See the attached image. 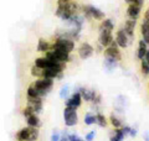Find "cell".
Segmentation results:
<instances>
[{
	"instance_id": "cell-26",
	"label": "cell",
	"mask_w": 149,
	"mask_h": 141,
	"mask_svg": "<svg viewBox=\"0 0 149 141\" xmlns=\"http://www.w3.org/2000/svg\"><path fill=\"white\" fill-rule=\"evenodd\" d=\"M141 70H142V73L144 74V76H148L149 74V63L146 59L141 61Z\"/></svg>"
},
{
	"instance_id": "cell-22",
	"label": "cell",
	"mask_w": 149,
	"mask_h": 141,
	"mask_svg": "<svg viewBox=\"0 0 149 141\" xmlns=\"http://www.w3.org/2000/svg\"><path fill=\"white\" fill-rule=\"evenodd\" d=\"M39 134L40 131L37 128H31L30 126V134H29V140L27 141H36L37 139H39Z\"/></svg>"
},
{
	"instance_id": "cell-36",
	"label": "cell",
	"mask_w": 149,
	"mask_h": 141,
	"mask_svg": "<svg viewBox=\"0 0 149 141\" xmlns=\"http://www.w3.org/2000/svg\"><path fill=\"white\" fill-rule=\"evenodd\" d=\"M96 51H97V52H103V51H104V47L102 46L101 44H98V45H97V48H96Z\"/></svg>"
},
{
	"instance_id": "cell-31",
	"label": "cell",
	"mask_w": 149,
	"mask_h": 141,
	"mask_svg": "<svg viewBox=\"0 0 149 141\" xmlns=\"http://www.w3.org/2000/svg\"><path fill=\"white\" fill-rule=\"evenodd\" d=\"M95 136H96V133H95V131H90V133L86 135L85 140H86V141H93V140H95Z\"/></svg>"
},
{
	"instance_id": "cell-11",
	"label": "cell",
	"mask_w": 149,
	"mask_h": 141,
	"mask_svg": "<svg viewBox=\"0 0 149 141\" xmlns=\"http://www.w3.org/2000/svg\"><path fill=\"white\" fill-rule=\"evenodd\" d=\"M88 10H90V14H91V19H95L97 21H102L103 19H106V14L97 6L88 5Z\"/></svg>"
},
{
	"instance_id": "cell-32",
	"label": "cell",
	"mask_w": 149,
	"mask_h": 141,
	"mask_svg": "<svg viewBox=\"0 0 149 141\" xmlns=\"http://www.w3.org/2000/svg\"><path fill=\"white\" fill-rule=\"evenodd\" d=\"M68 140H70V141H86V140H82V139H80L77 135H74V134H72V135H68Z\"/></svg>"
},
{
	"instance_id": "cell-13",
	"label": "cell",
	"mask_w": 149,
	"mask_h": 141,
	"mask_svg": "<svg viewBox=\"0 0 149 141\" xmlns=\"http://www.w3.org/2000/svg\"><path fill=\"white\" fill-rule=\"evenodd\" d=\"M80 94H81V97H82V99H85L86 102H92V99L95 98L96 95H97V93L93 91H88V89H86V88H80Z\"/></svg>"
},
{
	"instance_id": "cell-15",
	"label": "cell",
	"mask_w": 149,
	"mask_h": 141,
	"mask_svg": "<svg viewBox=\"0 0 149 141\" xmlns=\"http://www.w3.org/2000/svg\"><path fill=\"white\" fill-rule=\"evenodd\" d=\"M50 50H51V45L49 42L45 39H39V42H37V51H39V52H42V53H46Z\"/></svg>"
},
{
	"instance_id": "cell-35",
	"label": "cell",
	"mask_w": 149,
	"mask_h": 141,
	"mask_svg": "<svg viewBox=\"0 0 149 141\" xmlns=\"http://www.w3.org/2000/svg\"><path fill=\"white\" fill-rule=\"evenodd\" d=\"M92 102L95 103V104H100V103H101V95H96V97L92 99Z\"/></svg>"
},
{
	"instance_id": "cell-12",
	"label": "cell",
	"mask_w": 149,
	"mask_h": 141,
	"mask_svg": "<svg viewBox=\"0 0 149 141\" xmlns=\"http://www.w3.org/2000/svg\"><path fill=\"white\" fill-rule=\"evenodd\" d=\"M141 34H142V40L149 45V24L146 19H143L141 22Z\"/></svg>"
},
{
	"instance_id": "cell-1",
	"label": "cell",
	"mask_w": 149,
	"mask_h": 141,
	"mask_svg": "<svg viewBox=\"0 0 149 141\" xmlns=\"http://www.w3.org/2000/svg\"><path fill=\"white\" fill-rule=\"evenodd\" d=\"M34 87L40 92V95L41 97H45L47 93H50V91L52 89V86H54V79L51 78H39L32 83Z\"/></svg>"
},
{
	"instance_id": "cell-23",
	"label": "cell",
	"mask_w": 149,
	"mask_h": 141,
	"mask_svg": "<svg viewBox=\"0 0 149 141\" xmlns=\"http://www.w3.org/2000/svg\"><path fill=\"white\" fill-rule=\"evenodd\" d=\"M27 97H32V98L41 97V95H40V92L34 87V84H31V86L27 88ZM41 98H42V97H41Z\"/></svg>"
},
{
	"instance_id": "cell-24",
	"label": "cell",
	"mask_w": 149,
	"mask_h": 141,
	"mask_svg": "<svg viewBox=\"0 0 149 141\" xmlns=\"http://www.w3.org/2000/svg\"><path fill=\"white\" fill-rule=\"evenodd\" d=\"M85 124H86V125H93V124H97L96 115L91 114V113H87V114L85 115Z\"/></svg>"
},
{
	"instance_id": "cell-14",
	"label": "cell",
	"mask_w": 149,
	"mask_h": 141,
	"mask_svg": "<svg viewBox=\"0 0 149 141\" xmlns=\"http://www.w3.org/2000/svg\"><path fill=\"white\" fill-rule=\"evenodd\" d=\"M147 51H148V45L143 40H141V41L138 42V51H137V57H138L139 61H142L144 58V56H146Z\"/></svg>"
},
{
	"instance_id": "cell-2",
	"label": "cell",
	"mask_w": 149,
	"mask_h": 141,
	"mask_svg": "<svg viewBox=\"0 0 149 141\" xmlns=\"http://www.w3.org/2000/svg\"><path fill=\"white\" fill-rule=\"evenodd\" d=\"M63 119H65V124L67 126H74L78 123V115L76 109L66 106L63 110Z\"/></svg>"
},
{
	"instance_id": "cell-30",
	"label": "cell",
	"mask_w": 149,
	"mask_h": 141,
	"mask_svg": "<svg viewBox=\"0 0 149 141\" xmlns=\"http://www.w3.org/2000/svg\"><path fill=\"white\" fill-rule=\"evenodd\" d=\"M125 4L127 5H132V4H134V5H139V6H142L144 5V0H124Z\"/></svg>"
},
{
	"instance_id": "cell-9",
	"label": "cell",
	"mask_w": 149,
	"mask_h": 141,
	"mask_svg": "<svg viewBox=\"0 0 149 141\" xmlns=\"http://www.w3.org/2000/svg\"><path fill=\"white\" fill-rule=\"evenodd\" d=\"M136 24H137V21L136 20H132V19H127L125 22H124L123 30H124L125 34H127V36L129 37V40H132L133 36H134V29H136Z\"/></svg>"
},
{
	"instance_id": "cell-8",
	"label": "cell",
	"mask_w": 149,
	"mask_h": 141,
	"mask_svg": "<svg viewBox=\"0 0 149 141\" xmlns=\"http://www.w3.org/2000/svg\"><path fill=\"white\" fill-rule=\"evenodd\" d=\"M27 105L31 106L35 110L36 114L42 110V98L37 97V98H32V97H27Z\"/></svg>"
},
{
	"instance_id": "cell-6",
	"label": "cell",
	"mask_w": 149,
	"mask_h": 141,
	"mask_svg": "<svg viewBox=\"0 0 149 141\" xmlns=\"http://www.w3.org/2000/svg\"><path fill=\"white\" fill-rule=\"evenodd\" d=\"M114 41L117 42V45L119 46V48H125V47L128 46L129 44V37L127 36V34L124 32L123 30V27L122 29H119L117 31V34H116V39Z\"/></svg>"
},
{
	"instance_id": "cell-21",
	"label": "cell",
	"mask_w": 149,
	"mask_h": 141,
	"mask_svg": "<svg viewBox=\"0 0 149 141\" xmlns=\"http://www.w3.org/2000/svg\"><path fill=\"white\" fill-rule=\"evenodd\" d=\"M124 136H125V135L123 134L122 129L118 128V129H116V131H114V135L111 138V141H123Z\"/></svg>"
},
{
	"instance_id": "cell-27",
	"label": "cell",
	"mask_w": 149,
	"mask_h": 141,
	"mask_svg": "<svg viewBox=\"0 0 149 141\" xmlns=\"http://www.w3.org/2000/svg\"><path fill=\"white\" fill-rule=\"evenodd\" d=\"M96 120H97V124H98L100 126H102V128H104V126L107 125V120H106L104 115L97 114V115H96Z\"/></svg>"
},
{
	"instance_id": "cell-4",
	"label": "cell",
	"mask_w": 149,
	"mask_h": 141,
	"mask_svg": "<svg viewBox=\"0 0 149 141\" xmlns=\"http://www.w3.org/2000/svg\"><path fill=\"white\" fill-rule=\"evenodd\" d=\"M114 40L113 34L112 31L109 30H106V29H101L100 27V35H98V44H101L102 46L104 47H108L111 45V42Z\"/></svg>"
},
{
	"instance_id": "cell-7",
	"label": "cell",
	"mask_w": 149,
	"mask_h": 141,
	"mask_svg": "<svg viewBox=\"0 0 149 141\" xmlns=\"http://www.w3.org/2000/svg\"><path fill=\"white\" fill-rule=\"evenodd\" d=\"M82 103V97L80 92H74L71 98H68V99H66V106H70V108H73V109H77L78 106L81 105Z\"/></svg>"
},
{
	"instance_id": "cell-18",
	"label": "cell",
	"mask_w": 149,
	"mask_h": 141,
	"mask_svg": "<svg viewBox=\"0 0 149 141\" xmlns=\"http://www.w3.org/2000/svg\"><path fill=\"white\" fill-rule=\"evenodd\" d=\"M101 29H106V30H109V31H113L114 30V22L112 19H103L101 21V25H100Z\"/></svg>"
},
{
	"instance_id": "cell-39",
	"label": "cell",
	"mask_w": 149,
	"mask_h": 141,
	"mask_svg": "<svg viewBox=\"0 0 149 141\" xmlns=\"http://www.w3.org/2000/svg\"><path fill=\"white\" fill-rule=\"evenodd\" d=\"M60 141H70L68 140V135H63L62 138H60Z\"/></svg>"
},
{
	"instance_id": "cell-37",
	"label": "cell",
	"mask_w": 149,
	"mask_h": 141,
	"mask_svg": "<svg viewBox=\"0 0 149 141\" xmlns=\"http://www.w3.org/2000/svg\"><path fill=\"white\" fill-rule=\"evenodd\" d=\"M129 135L132 136V138H134V136L137 135V129H133V128H130V131H129Z\"/></svg>"
},
{
	"instance_id": "cell-10",
	"label": "cell",
	"mask_w": 149,
	"mask_h": 141,
	"mask_svg": "<svg viewBox=\"0 0 149 141\" xmlns=\"http://www.w3.org/2000/svg\"><path fill=\"white\" fill-rule=\"evenodd\" d=\"M141 12H142V6L139 5H134V4H132V5H128L127 8V16L129 19H132V20H136L141 16Z\"/></svg>"
},
{
	"instance_id": "cell-17",
	"label": "cell",
	"mask_w": 149,
	"mask_h": 141,
	"mask_svg": "<svg viewBox=\"0 0 149 141\" xmlns=\"http://www.w3.org/2000/svg\"><path fill=\"white\" fill-rule=\"evenodd\" d=\"M29 134H30V126L21 129L20 131H17L16 140L17 141H27V140H29Z\"/></svg>"
},
{
	"instance_id": "cell-5",
	"label": "cell",
	"mask_w": 149,
	"mask_h": 141,
	"mask_svg": "<svg viewBox=\"0 0 149 141\" xmlns=\"http://www.w3.org/2000/svg\"><path fill=\"white\" fill-rule=\"evenodd\" d=\"M93 52H95V47L91 44H88V42H82L81 46L78 47V56H80V58H82V59L90 58L93 55Z\"/></svg>"
},
{
	"instance_id": "cell-33",
	"label": "cell",
	"mask_w": 149,
	"mask_h": 141,
	"mask_svg": "<svg viewBox=\"0 0 149 141\" xmlns=\"http://www.w3.org/2000/svg\"><path fill=\"white\" fill-rule=\"evenodd\" d=\"M60 134H57V133H54L52 134V136H51V141H60Z\"/></svg>"
},
{
	"instance_id": "cell-34",
	"label": "cell",
	"mask_w": 149,
	"mask_h": 141,
	"mask_svg": "<svg viewBox=\"0 0 149 141\" xmlns=\"http://www.w3.org/2000/svg\"><path fill=\"white\" fill-rule=\"evenodd\" d=\"M122 131H123V134L124 135H128L129 134V131H130V126H122Z\"/></svg>"
},
{
	"instance_id": "cell-20",
	"label": "cell",
	"mask_w": 149,
	"mask_h": 141,
	"mask_svg": "<svg viewBox=\"0 0 149 141\" xmlns=\"http://www.w3.org/2000/svg\"><path fill=\"white\" fill-rule=\"evenodd\" d=\"M31 76L32 77H35V78H42L44 76V68H41V67H37V66H32L31 67Z\"/></svg>"
},
{
	"instance_id": "cell-3",
	"label": "cell",
	"mask_w": 149,
	"mask_h": 141,
	"mask_svg": "<svg viewBox=\"0 0 149 141\" xmlns=\"http://www.w3.org/2000/svg\"><path fill=\"white\" fill-rule=\"evenodd\" d=\"M103 53H104V57H111V58H114L117 61L122 59V53H120L119 46L117 45V42H116L114 40L111 42V45L108 47H106Z\"/></svg>"
},
{
	"instance_id": "cell-28",
	"label": "cell",
	"mask_w": 149,
	"mask_h": 141,
	"mask_svg": "<svg viewBox=\"0 0 149 141\" xmlns=\"http://www.w3.org/2000/svg\"><path fill=\"white\" fill-rule=\"evenodd\" d=\"M68 92H70L68 86L62 87V88H61V91H60V98H62V99L67 98V97H68Z\"/></svg>"
},
{
	"instance_id": "cell-25",
	"label": "cell",
	"mask_w": 149,
	"mask_h": 141,
	"mask_svg": "<svg viewBox=\"0 0 149 141\" xmlns=\"http://www.w3.org/2000/svg\"><path fill=\"white\" fill-rule=\"evenodd\" d=\"M109 120H111V124L113 125V128L116 129H118V128H122V121H120L117 116H114V115H111L109 118Z\"/></svg>"
},
{
	"instance_id": "cell-29",
	"label": "cell",
	"mask_w": 149,
	"mask_h": 141,
	"mask_svg": "<svg viewBox=\"0 0 149 141\" xmlns=\"http://www.w3.org/2000/svg\"><path fill=\"white\" fill-rule=\"evenodd\" d=\"M22 114H24L25 118H27V116H30V115H32V114H36V113H35V110L32 109L31 106L26 105V108H25L24 110H22Z\"/></svg>"
},
{
	"instance_id": "cell-38",
	"label": "cell",
	"mask_w": 149,
	"mask_h": 141,
	"mask_svg": "<svg viewBox=\"0 0 149 141\" xmlns=\"http://www.w3.org/2000/svg\"><path fill=\"white\" fill-rule=\"evenodd\" d=\"M71 0H57V5H61V4H65V3H68Z\"/></svg>"
},
{
	"instance_id": "cell-19",
	"label": "cell",
	"mask_w": 149,
	"mask_h": 141,
	"mask_svg": "<svg viewBox=\"0 0 149 141\" xmlns=\"http://www.w3.org/2000/svg\"><path fill=\"white\" fill-rule=\"evenodd\" d=\"M104 67L107 69H114V68H117V66H118V61L117 59H114V58H111V57H106L104 58Z\"/></svg>"
},
{
	"instance_id": "cell-16",
	"label": "cell",
	"mask_w": 149,
	"mask_h": 141,
	"mask_svg": "<svg viewBox=\"0 0 149 141\" xmlns=\"http://www.w3.org/2000/svg\"><path fill=\"white\" fill-rule=\"evenodd\" d=\"M26 123H27V126H31V128H39L40 126V119L37 114H32L30 116L26 118Z\"/></svg>"
}]
</instances>
